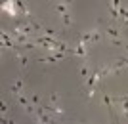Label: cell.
<instances>
[{
    "instance_id": "obj_1",
    "label": "cell",
    "mask_w": 128,
    "mask_h": 124,
    "mask_svg": "<svg viewBox=\"0 0 128 124\" xmlns=\"http://www.w3.org/2000/svg\"><path fill=\"white\" fill-rule=\"evenodd\" d=\"M105 36L109 38L111 44H117V46L122 42V34H120V31H118L117 27H107L105 29Z\"/></svg>"
},
{
    "instance_id": "obj_2",
    "label": "cell",
    "mask_w": 128,
    "mask_h": 124,
    "mask_svg": "<svg viewBox=\"0 0 128 124\" xmlns=\"http://www.w3.org/2000/svg\"><path fill=\"white\" fill-rule=\"evenodd\" d=\"M65 57V54H59V52H54L52 55H48V57H40V63H56V61H59V59H63Z\"/></svg>"
},
{
    "instance_id": "obj_3",
    "label": "cell",
    "mask_w": 128,
    "mask_h": 124,
    "mask_svg": "<svg viewBox=\"0 0 128 124\" xmlns=\"http://www.w3.org/2000/svg\"><path fill=\"white\" fill-rule=\"evenodd\" d=\"M69 0H61V2H58V4L54 6V10L58 11L59 15H61V13H67V11H69Z\"/></svg>"
},
{
    "instance_id": "obj_4",
    "label": "cell",
    "mask_w": 128,
    "mask_h": 124,
    "mask_svg": "<svg viewBox=\"0 0 128 124\" xmlns=\"http://www.w3.org/2000/svg\"><path fill=\"white\" fill-rule=\"evenodd\" d=\"M23 92V78H17V82L16 84H14V86H12V90H10V94L12 96H19V94Z\"/></svg>"
},
{
    "instance_id": "obj_5",
    "label": "cell",
    "mask_w": 128,
    "mask_h": 124,
    "mask_svg": "<svg viewBox=\"0 0 128 124\" xmlns=\"http://www.w3.org/2000/svg\"><path fill=\"white\" fill-rule=\"evenodd\" d=\"M14 4H16V0H4V2H2V10H8L12 17H16V15H17L16 10H14Z\"/></svg>"
},
{
    "instance_id": "obj_6",
    "label": "cell",
    "mask_w": 128,
    "mask_h": 124,
    "mask_svg": "<svg viewBox=\"0 0 128 124\" xmlns=\"http://www.w3.org/2000/svg\"><path fill=\"white\" fill-rule=\"evenodd\" d=\"M103 34H105V32H102V29H100V27H94V29H92V42L90 44H98L100 40H102Z\"/></svg>"
},
{
    "instance_id": "obj_7",
    "label": "cell",
    "mask_w": 128,
    "mask_h": 124,
    "mask_svg": "<svg viewBox=\"0 0 128 124\" xmlns=\"http://www.w3.org/2000/svg\"><path fill=\"white\" fill-rule=\"evenodd\" d=\"M98 80H100V73L96 71V73H92V75L88 76V80H86V88H94Z\"/></svg>"
},
{
    "instance_id": "obj_8",
    "label": "cell",
    "mask_w": 128,
    "mask_h": 124,
    "mask_svg": "<svg viewBox=\"0 0 128 124\" xmlns=\"http://www.w3.org/2000/svg\"><path fill=\"white\" fill-rule=\"evenodd\" d=\"M80 42H84V44L92 42V29H90V31H84L82 34H80Z\"/></svg>"
},
{
    "instance_id": "obj_9",
    "label": "cell",
    "mask_w": 128,
    "mask_h": 124,
    "mask_svg": "<svg viewBox=\"0 0 128 124\" xmlns=\"http://www.w3.org/2000/svg\"><path fill=\"white\" fill-rule=\"evenodd\" d=\"M17 101H19V105H23L25 109L31 105V103H29V99H27V96H25V92H21L19 96H17Z\"/></svg>"
},
{
    "instance_id": "obj_10",
    "label": "cell",
    "mask_w": 128,
    "mask_h": 124,
    "mask_svg": "<svg viewBox=\"0 0 128 124\" xmlns=\"http://www.w3.org/2000/svg\"><path fill=\"white\" fill-rule=\"evenodd\" d=\"M61 21H63L65 27H69L71 23H73V19H71V13L67 11V13H61Z\"/></svg>"
},
{
    "instance_id": "obj_11",
    "label": "cell",
    "mask_w": 128,
    "mask_h": 124,
    "mask_svg": "<svg viewBox=\"0 0 128 124\" xmlns=\"http://www.w3.org/2000/svg\"><path fill=\"white\" fill-rule=\"evenodd\" d=\"M88 73H90L88 65H82V67H80V76H82V78H88Z\"/></svg>"
},
{
    "instance_id": "obj_12",
    "label": "cell",
    "mask_w": 128,
    "mask_h": 124,
    "mask_svg": "<svg viewBox=\"0 0 128 124\" xmlns=\"http://www.w3.org/2000/svg\"><path fill=\"white\" fill-rule=\"evenodd\" d=\"M58 99H59V97H58V94H56V92L50 94V101H52V103H58Z\"/></svg>"
},
{
    "instance_id": "obj_13",
    "label": "cell",
    "mask_w": 128,
    "mask_h": 124,
    "mask_svg": "<svg viewBox=\"0 0 128 124\" xmlns=\"http://www.w3.org/2000/svg\"><path fill=\"white\" fill-rule=\"evenodd\" d=\"M31 101H32V103H36V105H38V101H40V97H38L36 94H32V96H31Z\"/></svg>"
},
{
    "instance_id": "obj_14",
    "label": "cell",
    "mask_w": 128,
    "mask_h": 124,
    "mask_svg": "<svg viewBox=\"0 0 128 124\" xmlns=\"http://www.w3.org/2000/svg\"><path fill=\"white\" fill-rule=\"evenodd\" d=\"M124 50H126V54H128V44H126V46H124Z\"/></svg>"
}]
</instances>
